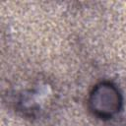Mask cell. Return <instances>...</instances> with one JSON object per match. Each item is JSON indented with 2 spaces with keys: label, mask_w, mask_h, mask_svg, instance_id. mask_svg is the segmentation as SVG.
<instances>
[{
  "label": "cell",
  "mask_w": 126,
  "mask_h": 126,
  "mask_svg": "<svg viewBox=\"0 0 126 126\" xmlns=\"http://www.w3.org/2000/svg\"><path fill=\"white\" fill-rule=\"evenodd\" d=\"M88 102L94 116L102 120H108L121 111L123 96L115 84L110 81H102L92 89Z\"/></svg>",
  "instance_id": "6da1fadb"
},
{
  "label": "cell",
  "mask_w": 126,
  "mask_h": 126,
  "mask_svg": "<svg viewBox=\"0 0 126 126\" xmlns=\"http://www.w3.org/2000/svg\"><path fill=\"white\" fill-rule=\"evenodd\" d=\"M52 88L45 82L35 83L32 87L25 89L18 94L15 100L16 109L25 117L36 118L46 107L52 97Z\"/></svg>",
  "instance_id": "7a4b0ae2"
}]
</instances>
